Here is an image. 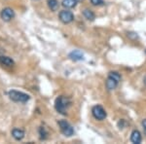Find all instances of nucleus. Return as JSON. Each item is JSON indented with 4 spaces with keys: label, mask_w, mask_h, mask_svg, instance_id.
Wrapping results in <instances>:
<instances>
[{
    "label": "nucleus",
    "mask_w": 146,
    "mask_h": 144,
    "mask_svg": "<svg viewBox=\"0 0 146 144\" xmlns=\"http://www.w3.org/2000/svg\"><path fill=\"white\" fill-rule=\"evenodd\" d=\"M70 104H71V101H70L69 98H66V96H60L56 100L55 108L58 113H60L62 115H66Z\"/></svg>",
    "instance_id": "f257e3e1"
},
{
    "label": "nucleus",
    "mask_w": 146,
    "mask_h": 144,
    "mask_svg": "<svg viewBox=\"0 0 146 144\" xmlns=\"http://www.w3.org/2000/svg\"><path fill=\"white\" fill-rule=\"evenodd\" d=\"M8 96H9V98H10V100L15 101V102L25 103L29 100V98H30V96H28L27 94H25V93H23V92L15 91V90H12V91L9 92Z\"/></svg>",
    "instance_id": "f03ea898"
},
{
    "label": "nucleus",
    "mask_w": 146,
    "mask_h": 144,
    "mask_svg": "<svg viewBox=\"0 0 146 144\" xmlns=\"http://www.w3.org/2000/svg\"><path fill=\"white\" fill-rule=\"evenodd\" d=\"M58 126L60 127L62 133L64 134L65 136H71L74 134V129H73L72 126L68 122L65 121V120H60V121H58Z\"/></svg>",
    "instance_id": "7ed1b4c3"
},
{
    "label": "nucleus",
    "mask_w": 146,
    "mask_h": 144,
    "mask_svg": "<svg viewBox=\"0 0 146 144\" xmlns=\"http://www.w3.org/2000/svg\"><path fill=\"white\" fill-rule=\"evenodd\" d=\"M92 113H93L94 117H95L96 120H100V121L104 120L105 118H106V112L103 109L102 106H100V105L94 106L93 109H92Z\"/></svg>",
    "instance_id": "20e7f679"
},
{
    "label": "nucleus",
    "mask_w": 146,
    "mask_h": 144,
    "mask_svg": "<svg viewBox=\"0 0 146 144\" xmlns=\"http://www.w3.org/2000/svg\"><path fill=\"white\" fill-rule=\"evenodd\" d=\"M58 18H60V22L63 23H70L73 22V20H74V15H73L72 12L67 11V10H63V11L60 12Z\"/></svg>",
    "instance_id": "39448f33"
},
{
    "label": "nucleus",
    "mask_w": 146,
    "mask_h": 144,
    "mask_svg": "<svg viewBox=\"0 0 146 144\" xmlns=\"http://www.w3.org/2000/svg\"><path fill=\"white\" fill-rule=\"evenodd\" d=\"M0 16H1V19L4 22H10L12 19H14V17H15V12L11 8H5L2 10Z\"/></svg>",
    "instance_id": "423d86ee"
},
{
    "label": "nucleus",
    "mask_w": 146,
    "mask_h": 144,
    "mask_svg": "<svg viewBox=\"0 0 146 144\" xmlns=\"http://www.w3.org/2000/svg\"><path fill=\"white\" fill-rule=\"evenodd\" d=\"M69 58L72 60L78 61V60H84V54L79 50H74L69 54Z\"/></svg>",
    "instance_id": "0eeeda50"
},
{
    "label": "nucleus",
    "mask_w": 146,
    "mask_h": 144,
    "mask_svg": "<svg viewBox=\"0 0 146 144\" xmlns=\"http://www.w3.org/2000/svg\"><path fill=\"white\" fill-rule=\"evenodd\" d=\"M118 84H119L118 81H116V80L113 79V78L110 77V76H108L107 80H106V83H105L108 91H112V90H114L117 86H118Z\"/></svg>",
    "instance_id": "6e6552de"
},
{
    "label": "nucleus",
    "mask_w": 146,
    "mask_h": 144,
    "mask_svg": "<svg viewBox=\"0 0 146 144\" xmlns=\"http://www.w3.org/2000/svg\"><path fill=\"white\" fill-rule=\"evenodd\" d=\"M12 135H13V137L15 138L16 140H22V139L25 137V131L20 129H14L13 131H12Z\"/></svg>",
    "instance_id": "1a4fd4ad"
},
{
    "label": "nucleus",
    "mask_w": 146,
    "mask_h": 144,
    "mask_svg": "<svg viewBox=\"0 0 146 144\" xmlns=\"http://www.w3.org/2000/svg\"><path fill=\"white\" fill-rule=\"evenodd\" d=\"M131 142L135 143V144H139L141 142V134L139 131L135 129V131L131 133Z\"/></svg>",
    "instance_id": "9d476101"
},
{
    "label": "nucleus",
    "mask_w": 146,
    "mask_h": 144,
    "mask_svg": "<svg viewBox=\"0 0 146 144\" xmlns=\"http://www.w3.org/2000/svg\"><path fill=\"white\" fill-rule=\"evenodd\" d=\"M0 63L2 65H6V66H12L14 65V60H12L11 58L9 56H0Z\"/></svg>",
    "instance_id": "9b49d317"
},
{
    "label": "nucleus",
    "mask_w": 146,
    "mask_h": 144,
    "mask_svg": "<svg viewBox=\"0 0 146 144\" xmlns=\"http://www.w3.org/2000/svg\"><path fill=\"white\" fill-rule=\"evenodd\" d=\"M83 16L85 17V19H87L88 21H91V22L95 21V19H96V16H95V14H94V12L90 10V9H85L83 11Z\"/></svg>",
    "instance_id": "f8f14e48"
},
{
    "label": "nucleus",
    "mask_w": 146,
    "mask_h": 144,
    "mask_svg": "<svg viewBox=\"0 0 146 144\" xmlns=\"http://www.w3.org/2000/svg\"><path fill=\"white\" fill-rule=\"evenodd\" d=\"M62 5L66 9L74 8L77 5V0H62Z\"/></svg>",
    "instance_id": "ddd939ff"
},
{
    "label": "nucleus",
    "mask_w": 146,
    "mask_h": 144,
    "mask_svg": "<svg viewBox=\"0 0 146 144\" xmlns=\"http://www.w3.org/2000/svg\"><path fill=\"white\" fill-rule=\"evenodd\" d=\"M47 3H48L49 8H50L53 12L58 10V7H60V3H58V0H48V1H47Z\"/></svg>",
    "instance_id": "4468645a"
},
{
    "label": "nucleus",
    "mask_w": 146,
    "mask_h": 144,
    "mask_svg": "<svg viewBox=\"0 0 146 144\" xmlns=\"http://www.w3.org/2000/svg\"><path fill=\"white\" fill-rule=\"evenodd\" d=\"M108 76H110V77H112L113 79H115L116 81H118L120 82L121 81V76H120V74L118 72H110L109 74H108Z\"/></svg>",
    "instance_id": "2eb2a0df"
},
{
    "label": "nucleus",
    "mask_w": 146,
    "mask_h": 144,
    "mask_svg": "<svg viewBox=\"0 0 146 144\" xmlns=\"http://www.w3.org/2000/svg\"><path fill=\"white\" fill-rule=\"evenodd\" d=\"M39 133H40V135H41V136H40V138H41V139H45L46 135L48 134L46 133V131H45V127H41L39 129Z\"/></svg>",
    "instance_id": "dca6fc26"
},
{
    "label": "nucleus",
    "mask_w": 146,
    "mask_h": 144,
    "mask_svg": "<svg viewBox=\"0 0 146 144\" xmlns=\"http://www.w3.org/2000/svg\"><path fill=\"white\" fill-rule=\"evenodd\" d=\"M91 3L95 6H101L104 4V1L103 0H91Z\"/></svg>",
    "instance_id": "f3484780"
},
{
    "label": "nucleus",
    "mask_w": 146,
    "mask_h": 144,
    "mask_svg": "<svg viewBox=\"0 0 146 144\" xmlns=\"http://www.w3.org/2000/svg\"><path fill=\"white\" fill-rule=\"evenodd\" d=\"M141 124H142V127H143V133H144V134L146 135V119L143 120Z\"/></svg>",
    "instance_id": "a211bd4d"
},
{
    "label": "nucleus",
    "mask_w": 146,
    "mask_h": 144,
    "mask_svg": "<svg viewBox=\"0 0 146 144\" xmlns=\"http://www.w3.org/2000/svg\"><path fill=\"white\" fill-rule=\"evenodd\" d=\"M144 84L146 85V76L144 77Z\"/></svg>",
    "instance_id": "6ab92c4d"
},
{
    "label": "nucleus",
    "mask_w": 146,
    "mask_h": 144,
    "mask_svg": "<svg viewBox=\"0 0 146 144\" xmlns=\"http://www.w3.org/2000/svg\"><path fill=\"white\" fill-rule=\"evenodd\" d=\"M77 1H83V0H77Z\"/></svg>",
    "instance_id": "aec40b11"
}]
</instances>
